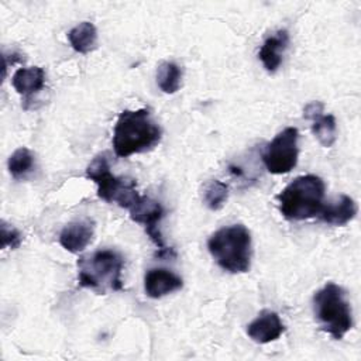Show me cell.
Returning a JSON list of instances; mask_svg holds the SVG:
<instances>
[{
  "label": "cell",
  "mask_w": 361,
  "mask_h": 361,
  "mask_svg": "<svg viewBox=\"0 0 361 361\" xmlns=\"http://www.w3.org/2000/svg\"><path fill=\"white\" fill-rule=\"evenodd\" d=\"M182 82V69L178 63L165 61L157 69V83L158 87L168 94L176 93Z\"/></svg>",
  "instance_id": "17"
},
{
  "label": "cell",
  "mask_w": 361,
  "mask_h": 361,
  "mask_svg": "<svg viewBox=\"0 0 361 361\" xmlns=\"http://www.w3.org/2000/svg\"><path fill=\"white\" fill-rule=\"evenodd\" d=\"M86 176L97 185V196L104 202H114L128 210L140 197L134 179L118 178L111 173L106 154H99L92 159L87 165Z\"/></svg>",
  "instance_id": "6"
},
{
  "label": "cell",
  "mask_w": 361,
  "mask_h": 361,
  "mask_svg": "<svg viewBox=\"0 0 361 361\" xmlns=\"http://www.w3.org/2000/svg\"><path fill=\"white\" fill-rule=\"evenodd\" d=\"M128 212L133 221L144 226L145 233L148 234L151 241L158 247L159 257L164 254H169L171 248L168 250L159 231V221L165 214L162 204L148 196L140 195V197L131 204Z\"/></svg>",
  "instance_id": "8"
},
{
  "label": "cell",
  "mask_w": 361,
  "mask_h": 361,
  "mask_svg": "<svg viewBox=\"0 0 361 361\" xmlns=\"http://www.w3.org/2000/svg\"><path fill=\"white\" fill-rule=\"evenodd\" d=\"M314 316L326 333L334 340H341L353 327L351 305L345 290L337 283L329 282L313 296Z\"/></svg>",
  "instance_id": "5"
},
{
  "label": "cell",
  "mask_w": 361,
  "mask_h": 361,
  "mask_svg": "<svg viewBox=\"0 0 361 361\" xmlns=\"http://www.w3.org/2000/svg\"><path fill=\"white\" fill-rule=\"evenodd\" d=\"M124 258L114 250H97L78 259V281L82 288L97 293L123 290L121 271Z\"/></svg>",
  "instance_id": "4"
},
{
  "label": "cell",
  "mask_w": 361,
  "mask_h": 361,
  "mask_svg": "<svg viewBox=\"0 0 361 361\" xmlns=\"http://www.w3.org/2000/svg\"><path fill=\"white\" fill-rule=\"evenodd\" d=\"M21 243V234L18 230H16L14 227L6 224L4 221H1V247L7 248L10 247L11 250L17 248Z\"/></svg>",
  "instance_id": "20"
},
{
  "label": "cell",
  "mask_w": 361,
  "mask_h": 361,
  "mask_svg": "<svg viewBox=\"0 0 361 361\" xmlns=\"http://www.w3.org/2000/svg\"><path fill=\"white\" fill-rule=\"evenodd\" d=\"M93 234H94L93 220L80 219V220L68 223L62 228L59 234V243L66 251L72 254H78L90 244Z\"/></svg>",
  "instance_id": "11"
},
{
  "label": "cell",
  "mask_w": 361,
  "mask_h": 361,
  "mask_svg": "<svg viewBox=\"0 0 361 361\" xmlns=\"http://www.w3.org/2000/svg\"><path fill=\"white\" fill-rule=\"evenodd\" d=\"M207 248L217 265L230 274H244L251 267V234L243 224H231L214 231Z\"/></svg>",
  "instance_id": "2"
},
{
  "label": "cell",
  "mask_w": 361,
  "mask_h": 361,
  "mask_svg": "<svg viewBox=\"0 0 361 361\" xmlns=\"http://www.w3.org/2000/svg\"><path fill=\"white\" fill-rule=\"evenodd\" d=\"M7 168L14 179H24L35 168V155L27 147H20L10 155Z\"/></svg>",
  "instance_id": "16"
},
{
  "label": "cell",
  "mask_w": 361,
  "mask_h": 361,
  "mask_svg": "<svg viewBox=\"0 0 361 361\" xmlns=\"http://www.w3.org/2000/svg\"><path fill=\"white\" fill-rule=\"evenodd\" d=\"M183 281L179 275L165 268H151L144 276L145 295L152 299H159L172 292L182 289Z\"/></svg>",
  "instance_id": "10"
},
{
  "label": "cell",
  "mask_w": 361,
  "mask_h": 361,
  "mask_svg": "<svg viewBox=\"0 0 361 361\" xmlns=\"http://www.w3.org/2000/svg\"><path fill=\"white\" fill-rule=\"evenodd\" d=\"M203 203L210 210H220L228 197V188L226 183L217 179H212L203 186Z\"/></svg>",
  "instance_id": "19"
},
{
  "label": "cell",
  "mask_w": 361,
  "mask_h": 361,
  "mask_svg": "<svg viewBox=\"0 0 361 361\" xmlns=\"http://www.w3.org/2000/svg\"><path fill=\"white\" fill-rule=\"evenodd\" d=\"M11 85L17 93L25 99L38 93L45 86V72L39 66L17 69L11 78Z\"/></svg>",
  "instance_id": "14"
},
{
  "label": "cell",
  "mask_w": 361,
  "mask_h": 361,
  "mask_svg": "<svg viewBox=\"0 0 361 361\" xmlns=\"http://www.w3.org/2000/svg\"><path fill=\"white\" fill-rule=\"evenodd\" d=\"M323 110H324V106L322 102H310L305 106L303 109V116L309 120H313L314 117L323 114Z\"/></svg>",
  "instance_id": "21"
},
{
  "label": "cell",
  "mask_w": 361,
  "mask_h": 361,
  "mask_svg": "<svg viewBox=\"0 0 361 361\" xmlns=\"http://www.w3.org/2000/svg\"><path fill=\"white\" fill-rule=\"evenodd\" d=\"M288 45H289L288 30H278L276 32L267 37L265 41L262 42L258 52V58L269 73L276 72L278 68L281 66L283 52L286 51Z\"/></svg>",
  "instance_id": "12"
},
{
  "label": "cell",
  "mask_w": 361,
  "mask_h": 361,
  "mask_svg": "<svg viewBox=\"0 0 361 361\" xmlns=\"http://www.w3.org/2000/svg\"><path fill=\"white\" fill-rule=\"evenodd\" d=\"M162 138L159 124L149 110H124L120 113L113 131V149L117 157L127 158L155 148Z\"/></svg>",
  "instance_id": "1"
},
{
  "label": "cell",
  "mask_w": 361,
  "mask_h": 361,
  "mask_svg": "<svg viewBox=\"0 0 361 361\" xmlns=\"http://www.w3.org/2000/svg\"><path fill=\"white\" fill-rule=\"evenodd\" d=\"M71 47L79 54H89L97 47V30L90 21H82L68 32Z\"/></svg>",
  "instance_id": "15"
},
{
  "label": "cell",
  "mask_w": 361,
  "mask_h": 361,
  "mask_svg": "<svg viewBox=\"0 0 361 361\" xmlns=\"http://www.w3.org/2000/svg\"><path fill=\"white\" fill-rule=\"evenodd\" d=\"M324 182L316 175L295 178L278 195L279 212L288 220H306L319 216L324 204Z\"/></svg>",
  "instance_id": "3"
},
{
  "label": "cell",
  "mask_w": 361,
  "mask_h": 361,
  "mask_svg": "<svg viewBox=\"0 0 361 361\" xmlns=\"http://www.w3.org/2000/svg\"><path fill=\"white\" fill-rule=\"evenodd\" d=\"M312 131L317 141L329 148L337 138V123L333 114H320L312 120Z\"/></svg>",
  "instance_id": "18"
},
{
  "label": "cell",
  "mask_w": 361,
  "mask_h": 361,
  "mask_svg": "<svg viewBox=\"0 0 361 361\" xmlns=\"http://www.w3.org/2000/svg\"><path fill=\"white\" fill-rule=\"evenodd\" d=\"M357 214L355 202L347 196L341 195L336 202H329L323 204L319 217L322 221L333 226H344L350 223Z\"/></svg>",
  "instance_id": "13"
},
{
  "label": "cell",
  "mask_w": 361,
  "mask_h": 361,
  "mask_svg": "<svg viewBox=\"0 0 361 361\" xmlns=\"http://www.w3.org/2000/svg\"><path fill=\"white\" fill-rule=\"evenodd\" d=\"M285 331V324L282 323L278 313L272 310H262L248 326V337L259 344H267L278 340Z\"/></svg>",
  "instance_id": "9"
},
{
  "label": "cell",
  "mask_w": 361,
  "mask_h": 361,
  "mask_svg": "<svg viewBox=\"0 0 361 361\" xmlns=\"http://www.w3.org/2000/svg\"><path fill=\"white\" fill-rule=\"evenodd\" d=\"M298 138V128L286 127L278 133L271 142L267 144L262 154V161L268 172L282 175L290 172L296 166L299 157Z\"/></svg>",
  "instance_id": "7"
}]
</instances>
